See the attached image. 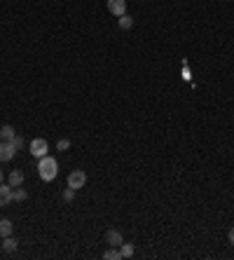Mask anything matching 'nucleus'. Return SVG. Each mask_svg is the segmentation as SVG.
Segmentation results:
<instances>
[{
	"label": "nucleus",
	"mask_w": 234,
	"mask_h": 260,
	"mask_svg": "<svg viewBox=\"0 0 234 260\" xmlns=\"http://www.w3.org/2000/svg\"><path fill=\"white\" fill-rule=\"evenodd\" d=\"M119 253H122V258H131V256H134V246L122 242V246H119Z\"/></svg>",
	"instance_id": "obj_15"
},
{
	"label": "nucleus",
	"mask_w": 234,
	"mask_h": 260,
	"mask_svg": "<svg viewBox=\"0 0 234 260\" xmlns=\"http://www.w3.org/2000/svg\"><path fill=\"white\" fill-rule=\"evenodd\" d=\"M56 173H59V164H56L54 157H49V155H45V157H40V162H38V176L42 180H54Z\"/></svg>",
	"instance_id": "obj_1"
},
{
	"label": "nucleus",
	"mask_w": 234,
	"mask_h": 260,
	"mask_svg": "<svg viewBox=\"0 0 234 260\" xmlns=\"http://www.w3.org/2000/svg\"><path fill=\"white\" fill-rule=\"evenodd\" d=\"M26 197H28V192L24 188H14V190H12V199H14V202H24Z\"/></svg>",
	"instance_id": "obj_14"
},
{
	"label": "nucleus",
	"mask_w": 234,
	"mask_h": 260,
	"mask_svg": "<svg viewBox=\"0 0 234 260\" xmlns=\"http://www.w3.org/2000/svg\"><path fill=\"white\" fill-rule=\"evenodd\" d=\"M108 12L113 17H122L126 14V0H108Z\"/></svg>",
	"instance_id": "obj_5"
},
{
	"label": "nucleus",
	"mask_w": 234,
	"mask_h": 260,
	"mask_svg": "<svg viewBox=\"0 0 234 260\" xmlns=\"http://www.w3.org/2000/svg\"><path fill=\"white\" fill-rule=\"evenodd\" d=\"M7 183L12 185V188H19V185L24 183V171H21V169H14L12 173H9V180H7Z\"/></svg>",
	"instance_id": "obj_9"
},
{
	"label": "nucleus",
	"mask_w": 234,
	"mask_h": 260,
	"mask_svg": "<svg viewBox=\"0 0 234 260\" xmlns=\"http://www.w3.org/2000/svg\"><path fill=\"white\" fill-rule=\"evenodd\" d=\"M73 199H75V190H73V188H66V190H63V202H66V204H71Z\"/></svg>",
	"instance_id": "obj_16"
},
{
	"label": "nucleus",
	"mask_w": 234,
	"mask_h": 260,
	"mask_svg": "<svg viewBox=\"0 0 234 260\" xmlns=\"http://www.w3.org/2000/svg\"><path fill=\"white\" fill-rule=\"evenodd\" d=\"M28 150H31V155H33V157H38V160H40V157H45V155L49 153V145H47L45 138H33V141H31V145H28Z\"/></svg>",
	"instance_id": "obj_2"
},
{
	"label": "nucleus",
	"mask_w": 234,
	"mask_h": 260,
	"mask_svg": "<svg viewBox=\"0 0 234 260\" xmlns=\"http://www.w3.org/2000/svg\"><path fill=\"white\" fill-rule=\"evenodd\" d=\"M12 143H14V148H17V150H21V148H24V138L14 136V141H12Z\"/></svg>",
	"instance_id": "obj_18"
},
{
	"label": "nucleus",
	"mask_w": 234,
	"mask_h": 260,
	"mask_svg": "<svg viewBox=\"0 0 234 260\" xmlns=\"http://www.w3.org/2000/svg\"><path fill=\"white\" fill-rule=\"evenodd\" d=\"M103 258H106V260H119V258H122V253H119V249H115V246H110L108 251L103 253Z\"/></svg>",
	"instance_id": "obj_13"
},
{
	"label": "nucleus",
	"mask_w": 234,
	"mask_h": 260,
	"mask_svg": "<svg viewBox=\"0 0 234 260\" xmlns=\"http://www.w3.org/2000/svg\"><path fill=\"white\" fill-rule=\"evenodd\" d=\"M14 136H17V131H14V127L5 125L2 129H0V141H14Z\"/></svg>",
	"instance_id": "obj_10"
},
{
	"label": "nucleus",
	"mask_w": 234,
	"mask_h": 260,
	"mask_svg": "<svg viewBox=\"0 0 234 260\" xmlns=\"http://www.w3.org/2000/svg\"><path fill=\"white\" fill-rule=\"evenodd\" d=\"M17 246H19V242L9 234V237H2V251L5 253H14L17 251Z\"/></svg>",
	"instance_id": "obj_8"
},
{
	"label": "nucleus",
	"mask_w": 234,
	"mask_h": 260,
	"mask_svg": "<svg viewBox=\"0 0 234 260\" xmlns=\"http://www.w3.org/2000/svg\"><path fill=\"white\" fill-rule=\"evenodd\" d=\"M84 183H87V173L82 169H75L68 173V188L80 190V188H84Z\"/></svg>",
	"instance_id": "obj_3"
},
{
	"label": "nucleus",
	"mask_w": 234,
	"mask_h": 260,
	"mask_svg": "<svg viewBox=\"0 0 234 260\" xmlns=\"http://www.w3.org/2000/svg\"><path fill=\"white\" fill-rule=\"evenodd\" d=\"M106 242H108L110 246H115V249H119L124 239H122V234L117 232V230H108V234H106Z\"/></svg>",
	"instance_id": "obj_7"
},
{
	"label": "nucleus",
	"mask_w": 234,
	"mask_h": 260,
	"mask_svg": "<svg viewBox=\"0 0 234 260\" xmlns=\"http://www.w3.org/2000/svg\"><path fill=\"white\" fill-rule=\"evenodd\" d=\"M0 183H2V169H0Z\"/></svg>",
	"instance_id": "obj_20"
},
{
	"label": "nucleus",
	"mask_w": 234,
	"mask_h": 260,
	"mask_svg": "<svg viewBox=\"0 0 234 260\" xmlns=\"http://www.w3.org/2000/svg\"><path fill=\"white\" fill-rule=\"evenodd\" d=\"M227 237H230V244L234 246V227H230V234H227Z\"/></svg>",
	"instance_id": "obj_19"
},
{
	"label": "nucleus",
	"mask_w": 234,
	"mask_h": 260,
	"mask_svg": "<svg viewBox=\"0 0 234 260\" xmlns=\"http://www.w3.org/2000/svg\"><path fill=\"white\" fill-rule=\"evenodd\" d=\"M12 185H5V183H0V207H7V204H12L14 199H12Z\"/></svg>",
	"instance_id": "obj_6"
},
{
	"label": "nucleus",
	"mask_w": 234,
	"mask_h": 260,
	"mask_svg": "<svg viewBox=\"0 0 234 260\" xmlns=\"http://www.w3.org/2000/svg\"><path fill=\"white\" fill-rule=\"evenodd\" d=\"M117 26L122 28V31H129V28L134 26V19L129 17V14H122V17H117Z\"/></svg>",
	"instance_id": "obj_11"
},
{
	"label": "nucleus",
	"mask_w": 234,
	"mask_h": 260,
	"mask_svg": "<svg viewBox=\"0 0 234 260\" xmlns=\"http://www.w3.org/2000/svg\"><path fill=\"white\" fill-rule=\"evenodd\" d=\"M71 148V141L68 138H59V143H56V150H68Z\"/></svg>",
	"instance_id": "obj_17"
},
{
	"label": "nucleus",
	"mask_w": 234,
	"mask_h": 260,
	"mask_svg": "<svg viewBox=\"0 0 234 260\" xmlns=\"http://www.w3.org/2000/svg\"><path fill=\"white\" fill-rule=\"evenodd\" d=\"M12 227H14V225L9 223L7 218L0 220V237H9V234H12Z\"/></svg>",
	"instance_id": "obj_12"
},
{
	"label": "nucleus",
	"mask_w": 234,
	"mask_h": 260,
	"mask_svg": "<svg viewBox=\"0 0 234 260\" xmlns=\"http://www.w3.org/2000/svg\"><path fill=\"white\" fill-rule=\"evenodd\" d=\"M14 155H17V148L12 141H0V162L14 160Z\"/></svg>",
	"instance_id": "obj_4"
}]
</instances>
